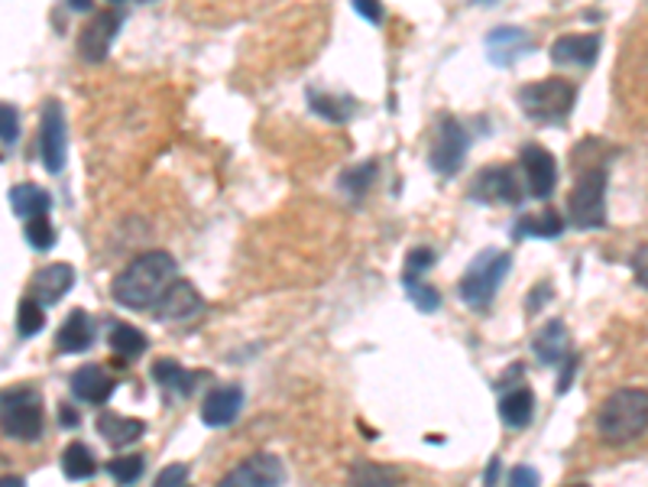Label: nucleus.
Instances as JSON below:
<instances>
[{
  "mask_svg": "<svg viewBox=\"0 0 648 487\" xmlns=\"http://www.w3.org/2000/svg\"><path fill=\"white\" fill-rule=\"evenodd\" d=\"M176 270L179 266L169 250H147L140 257H134L111 286L114 302L124 309H134V312L153 309L160 302V296L166 292V286L176 279Z\"/></svg>",
  "mask_w": 648,
  "mask_h": 487,
  "instance_id": "f257e3e1",
  "label": "nucleus"
},
{
  "mask_svg": "<svg viewBox=\"0 0 648 487\" xmlns=\"http://www.w3.org/2000/svg\"><path fill=\"white\" fill-rule=\"evenodd\" d=\"M648 433V390L623 387L597 410V436L607 446H630Z\"/></svg>",
  "mask_w": 648,
  "mask_h": 487,
  "instance_id": "f03ea898",
  "label": "nucleus"
},
{
  "mask_svg": "<svg viewBox=\"0 0 648 487\" xmlns=\"http://www.w3.org/2000/svg\"><path fill=\"white\" fill-rule=\"evenodd\" d=\"M509 266H512L509 250H499V247L480 250V253L470 260V266L463 270L460 283H457V292H460L463 305L473 309V312H486L490 302L496 299V292H499V286H503V279H506V273H509Z\"/></svg>",
  "mask_w": 648,
  "mask_h": 487,
  "instance_id": "7ed1b4c3",
  "label": "nucleus"
},
{
  "mask_svg": "<svg viewBox=\"0 0 648 487\" xmlns=\"http://www.w3.org/2000/svg\"><path fill=\"white\" fill-rule=\"evenodd\" d=\"M577 104V88L568 78H538L519 88V108L535 124H564Z\"/></svg>",
  "mask_w": 648,
  "mask_h": 487,
  "instance_id": "20e7f679",
  "label": "nucleus"
},
{
  "mask_svg": "<svg viewBox=\"0 0 648 487\" xmlns=\"http://www.w3.org/2000/svg\"><path fill=\"white\" fill-rule=\"evenodd\" d=\"M0 429L7 439L16 442H36L46 429V413H42V397L36 387H13L3 390L0 400Z\"/></svg>",
  "mask_w": 648,
  "mask_h": 487,
  "instance_id": "39448f33",
  "label": "nucleus"
},
{
  "mask_svg": "<svg viewBox=\"0 0 648 487\" xmlns=\"http://www.w3.org/2000/svg\"><path fill=\"white\" fill-rule=\"evenodd\" d=\"M607 166H590L581 173L571 199H568V215H571V225L581 228V232H597L607 225Z\"/></svg>",
  "mask_w": 648,
  "mask_h": 487,
  "instance_id": "423d86ee",
  "label": "nucleus"
},
{
  "mask_svg": "<svg viewBox=\"0 0 648 487\" xmlns=\"http://www.w3.org/2000/svg\"><path fill=\"white\" fill-rule=\"evenodd\" d=\"M467 150H470V130L457 121V117H441L434 124L432 150H429V163L437 176H454L463 160H467Z\"/></svg>",
  "mask_w": 648,
  "mask_h": 487,
  "instance_id": "0eeeda50",
  "label": "nucleus"
},
{
  "mask_svg": "<svg viewBox=\"0 0 648 487\" xmlns=\"http://www.w3.org/2000/svg\"><path fill=\"white\" fill-rule=\"evenodd\" d=\"M65 147H68V130H65V108L49 98L39 114V157L46 173H62L65 166Z\"/></svg>",
  "mask_w": 648,
  "mask_h": 487,
  "instance_id": "6e6552de",
  "label": "nucleus"
},
{
  "mask_svg": "<svg viewBox=\"0 0 648 487\" xmlns=\"http://www.w3.org/2000/svg\"><path fill=\"white\" fill-rule=\"evenodd\" d=\"M470 199L483 205H519L522 202V183L512 166H486L473 186Z\"/></svg>",
  "mask_w": 648,
  "mask_h": 487,
  "instance_id": "1a4fd4ad",
  "label": "nucleus"
},
{
  "mask_svg": "<svg viewBox=\"0 0 648 487\" xmlns=\"http://www.w3.org/2000/svg\"><path fill=\"white\" fill-rule=\"evenodd\" d=\"M522 173H525V189L532 199H551L555 186H558V163L555 157L542 147V143H525L519 153Z\"/></svg>",
  "mask_w": 648,
  "mask_h": 487,
  "instance_id": "9d476101",
  "label": "nucleus"
},
{
  "mask_svg": "<svg viewBox=\"0 0 648 487\" xmlns=\"http://www.w3.org/2000/svg\"><path fill=\"white\" fill-rule=\"evenodd\" d=\"M124 26V13L120 10H101L98 16H91V23L81 29L78 36V52L85 62H104L117 33Z\"/></svg>",
  "mask_w": 648,
  "mask_h": 487,
  "instance_id": "9b49d317",
  "label": "nucleus"
},
{
  "mask_svg": "<svg viewBox=\"0 0 648 487\" xmlns=\"http://www.w3.org/2000/svg\"><path fill=\"white\" fill-rule=\"evenodd\" d=\"M483 49H486V59L499 68H509L516 65L522 55H529L535 49L532 36L522 29V26H493L483 39Z\"/></svg>",
  "mask_w": 648,
  "mask_h": 487,
  "instance_id": "f8f14e48",
  "label": "nucleus"
},
{
  "mask_svg": "<svg viewBox=\"0 0 648 487\" xmlns=\"http://www.w3.org/2000/svg\"><path fill=\"white\" fill-rule=\"evenodd\" d=\"M202 309H205V302H202L199 289L189 279H173L166 286V292L160 296V302L153 305V315L160 322H186V319L199 315Z\"/></svg>",
  "mask_w": 648,
  "mask_h": 487,
  "instance_id": "ddd939ff",
  "label": "nucleus"
},
{
  "mask_svg": "<svg viewBox=\"0 0 648 487\" xmlns=\"http://www.w3.org/2000/svg\"><path fill=\"white\" fill-rule=\"evenodd\" d=\"M285 482V469H282V462L276 459V455H266V452H259V455H250L246 462H240L233 472H227L224 475V482L220 485L227 487H276Z\"/></svg>",
  "mask_w": 648,
  "mask_h": 487,
  "instance_id": "4468645a",
  "label": "nucleus"
},
{
  "mask_svg": "<svg viewBox=\"0 0 648 487\" xmlns=\"http://www.w3.org/2000/svg\"><path fill=\"white\" fill-rule=\"evenodd\" d=\"M600 55V36L597 33H577V36H561L551 46V62L558 68H590Z\"/></svg>",
  "mask_w": 648,
  "mask_h": 487,
  "instance_id": "2eb2a0df",
  "label": "nucleus"
},
{
  "mask_svg": "<svg viewBox=\"0 0 648 487\" xmlns=\"http://www.w3.org/2000/svg\"><path fill=\"white\" fill-rule=\"evenodd\" d=\"M68 387H72V397H75V400L91 403V407H101V403L111 400L117 380H114L101 364H85V367H78V371L72 374Z\"/></svg>",
  "mask_w": 648,
  "mask_h": 487,
  "instance_id": "dca6fc26",
  "label": "nucleus"
},
{
  "mask_svg": "<svg viewBox=\"0 0 648 487\" xmlns=\"http://www.w3.org/2000/svg\"><path fill=\"white\" fill-rule=\"evenodd\" d=\"M243 410V390L240 387H217L202 400V423L212 429H227Z\"/></svg>",
  "mask_w": 648,
  "mask_h": 487,
  "instance_id": "f3484780",
  "label": "nucleus"
},
{
  "mask_svg": "<svg viewBox=\"0 0 648 487\" xmlns=\"http://www.w3.org/2000/svg\"><path fill=\"white\" fill-rule=\"evenodd\" d=\"M532 351H535V358H538L542 364H558V367H561V361L571 354V338H568L564 322H558V319L545 322V325L535 332V338H532Z\"/></svg>",
  "mask_w": 648,
  "mask_h": 487,
  "instance_id": "a211bd4d",
  "label": "nucleus"
},
{
  "mask_svg": "<svg viewBox=\"0 0 648 487\" xmlns=\"http://www.w3.org/2000/svg\"><path fill=\"white\" fill-rule=\"evenodd\" d=\"M75 286V266L68 263H49L33 279V296L46 305H55L68 289Z\"/></svg>",
  "mask_w": 648,
  "mask_h": 487,
  "instance_id": "6ab92c4d",
  "label": "nucleus"
},
{
  "mask_svg": "<svg viewBox=\"0 0 648 487\" xmlns=\"http://www.w3.org/2000/svg\"><path fill=\"white\" fill-rule=\"evenodd\" d=\"M55 341H59V351H65V354H85L94 345V322H91V315L85 309H75L62 322Z\"/></svg>",
  "mask_w": 648,
  "mask_h": 487,
  "instance_id": "aec40b11",
  "label": "nucleus"
},
{
  "mask_svg": "<svg viewBox=\"0 0 648 487\" xmlns=\"http://www.w3.org/2000/svg\"><path fill=\"white\" fill-rule=\"evenodd\" d=\"M98 433L114 449H124V446H134L137 439H143L147 423L143 420H130V416H117V413H101L98 416Z\"/></svg>",
  "mask_w": 648,
  "mask_h": 487,
  "instance_id": "412c9836",
  "label": "nucleus"
},
{
  "mask_svg": "<svg viewBox=\"0 0 648 487\" xmlns=\"http://www.w3.org/2000/svg\"><path fill=\"white\" fill-rule=\"evenodd\" d=\"M10 209H13L16 218L29 222V218H36V215H49L52 199H49L46 189H39V186H33V183H20V186L10 189Z\"/></svg>",
  "mask_w": 648,
  "mask_h": 487,
  "instance_id": "4be33fe9",
  "label": "nucleus"
},
{
  "mask_svg": "<svg viewBox=\"0 0 648 487\" xmlns=\"http://www.w3.org/2000/svg\"><path fill=\"white\" fill-rule=\"evenodd\" d=\"M532 416H535V397L529 387H516L499 400V420L509 429H525L532 423Z\"/></svg>",
  "mask_w": 648,
  "mask_h": 487,
  "instance_id": "5701e85b",
  "label": "nucleus"
},
{
  "mask_svg": "<svg viewBox=\"0 0 648 487\" xmlns=\"http://www.w3.org/2000/svg\"><path fill=\"white\" fill-rule=\"evenodd\" d=\"M561 232H564V218L555 209H545L538 215L519 218L516 228H512V238L516 241H525V238H558Z\"/></svg>",
  "mask_w": 648,
  "mask_h": 487,
  "instance_id": "b1692460",
  "label": "nucleus"
},
{
  "mask_svg": "<svg viewBox=\"0 0 648 487\" xmlns=\"http://www.w3.org/2000/svg\"><path fill=\"white\" fill-rule=\"evenodd\" d=\"M153 380L163 387V390H169V394H176V397H189L192 390H195V374H189L179 361H169V358H163V361H156L153 364Z\"/></svg>",
  "mask_w": 648,
  "mask_h": 487,
  "instance_id": "393cba45",
  "label": "nucleus"
},
{
  "mask_svg": "<svg viewBox=\"0 0 648 487\" xmlns=\"http://www.w3.org/2000/svg\"><path fill=\"white\" fill-rule=\"evenodd\" d=\"M147 348H150V338H147L140 328H134L130 322H117V325L111 328V351H114L120 361H137Z\"/></svg>",
  "mask_w": 648,
  "mask_h": 487,
  "instance_id": "a878e982",
  "label": "nucleus"
},
{
  "mask_svg": "<svg viewBox=\"0 0 648 487\" xmlns=\"http://www.w3.org/2000/svg\"><path fill=\"white\" fill-rule=\"evenodd\" d=\"M62 475H65L68 482H85V478H94V475H98L94 452H91L85 442H72V446L62 452Z\"/></svg>",
  "mask_w": 648,
  "mask_h": 487,
  "instance_id": "bb28decb",
  "label": "nucleus"
},
{
  "mask_svg": "<svg viewBox=\"0 0 648 487\" xmlns=\"http://www.w3.org/2000/svg\"><path fill=\"white\" fill-rule=\"evenodd\" d=\"M403 289H406V296L416 302V309H419V312H437V309H441V292L422 279V273H419V270L403 266Z\"/></svg>",
  "mask_w": 648,
  "mask_h": 487,
  "instance_id": "cd10ccee",
  "label": "nucleus"
},
{
  "mask_svg": "<svg viewBox=\"0 0 648 487\" xmlns=\"http://www.w3.org/2000/svg\"><path fill=\"white\" fill-rule=\"evenodd\" d=\"M308 104L318 117L331 121V124H347L351 111H354V101L347 98H334V95H321L315 88H308Z\"/></svg>",
  "mask_w": 648,
  "mask_h": 487,
  "instance_id": "c85d7f7f",
  "label": "nucleus"
},
{
  "mask_svg": "<svg viewBox=\"0 0 648 487\" xmlns=\"http://www.w3.org/2000/svg\"><path fill=\"white\" fill-rule=\"evenodd\" d=\"M377 160H370V163H360V166H354V170H347L344 176H341V189L354 199V202H360L367 192H370V186H373V179H377Z\"/></svg>",
  "mask_w": 648,
  "mask_h": 487,
  "instance_id": "c756f323",
  "label": "nucleus"
},
{
  "mask_svg": "<svg viewBox=\"0 0 648 487\" xmlns=\"http://www.w3.org/2000/svg\"><path fill=\"white\" fill-rule=\"evenodd\" d=\"M42 305H46V302H39L36 296L20 299V309H16V332H20L23 338H33L36 332L46 328V312H42Z\"/></svg>",
  "mask_w": 648,
  "mask_h": 487,
  "instance_id": "7c9ffc66",
  "label": "nucleus"
},
{
  "mask_svg": "<svg viewBox=\"0 0 648 487\" xmlns=\"http://www.w3.org/2000/svg\"><path fill=\"white\" fill-rule=\"evenodd\" d=\"M147 472V459L143 455H120L107 465V475L117 482V485H137Z\"/></svg>",
  "mask_w": 648,
  "mask_h": 487,
  "instance_id": "2f4dec72",
  "label": "nucleus"
},
{
  "mask_svg": "<svg viewBox=\"0 0 648 487\" xmlns=\"http://www.w3.org/2000/svg\"><path fill=\"white\" fill-rule=\"evenodd\" d=\"M23 238L26 244L33 247V250H52L55 247V228L49 225V218L46 215H36V218H29L26 225H23Z\"/></svg>",
  "mask_w": 648,
  "mask_h": 487,
  "instance_id": "473e14b6",
  "label": "nucleus"
},
{
  "mask_svg": "<svg viewBox=\"0 0 648 487\" xmlns=\"http://www.w3.org/2000/svg\"><path fill=\"white\" fill-rule=\"evenodd\" d=\"M351 482L354 485H399V472L396 469H380V465H370V462H360L354 472H351Z\"/></svg>",
  "mask_w": 648,
  "mask_h": 487,
  "instance_id": "72a5a7b5",
  "label": "nucleus"
},
{
  "mask_svg": "<svg viewBox=\"0 0 648 487\" xmlns=\"http://www.w3.org/2000/svg\"><path fill=\"white\" fill-rule=\"evenodd\" d=\"M0 127H3V134H0L3 153H10L16 137H20V114H16V108L10 101H3V108H0Z\"/></svg>",
  "mask_w": 648,
  "mask_h": 487,
  "instance_id": "f704fd0d",
  "label": "nucleus"
},
{
  "mask_svg": "<svg viewBox=\"0 0 648 487\" xmlns=\"http://www.w3.org/2000/svg\"><path fill=\"white\" fill-rule=\"evenodd\" d=\"M189 482V469L186 465H169L156 475V487H179Z\"/></svg>",
  "mask_w": 648,
  "mask_h": 487,
  "instance_id": "c9c22d12",
  "label": "nucleus"
},
{
  "mask_svg": "<svg viewBox=\"0 0 648 487\" xmlns=\"http://www.w3.org/2000/svg\"><path fill=\"white\" fill-rule=\"evenodd\" d=\"M354 3V10L367 20V23H383V3L380 0H351Z\"/></svg>",
  "mask_w": 648,
  "mask_h": 487,
  "instance_id": "e433bc0d",
  "label": "nucleus"
},
{
  "mask_svg": "<svg viewBox=\"0 0 648 487\" xmlns=\"http://www.w3.org/2000/svg\"><path fill=\"white\" fill-rule=\"evenodd\" d=\"M633 276H636L639 286L648 289V244H639L636 253H633Z\"/></svg>",
  "mask_w": 648,
  "mask_h": 487,
  "instance_id": "4c0bfd02",
  "label": "nucleus"
},
{
  "mask_svg": "<svg viewBox=\"0 0 648 487\" xmlns=\"http://www.w3.org/2000/svg\"><path fill=\"white\" fill-rule=\"evenodd\" d=\"M542 478H538V472L535 469H529V465H519V469H512L509 472V485L516 487H529V485H538Z\"/></svg>",
  "mask_w": 648,
  "mask_h": 487,
  "instance_id": "58836bf2",
  "label": "nucleus"
},
{
  "mask_svg": "<svg viewBox=\"0 0 648 487\" xmlns=\"http://www.w3.org/2000/svg\"><path fill=\"white\" fill-rule=\"evenodd\" d=\"M574 371H577V354L571 351V354H568V358L561 361V384H558V394H568V390H571Z\"/></svg>",
  "mask_w": 648,
  "mask_h": 487,
  "instance_id": "ea45409f",
  "label": "nucleus"
},
{
  "mask_svg": "<svg viewBox=\"0 0 648 487\" xmlns=\"http://www.w3.org/2000/svg\"><path fill=\"white\" fill-rule=\"evenodd\" d=\"M59 423H62V426H68V429H75V426H78V413H75V407H72V403H62V407H59Z\"/></svg>",
  "mask_w": 648,
  "mask_h": 487,
  "instance_id": "a19ab883",
  "label": "nucleus"
},
{
  "mask_svg": "<svg viewBox=\"0 0 648 487\" xmlns=\"http://www.w3.org/2000/svg\"><path fill=\"white\" fill-rule=\"evenodd\" d=\"M551 292V286H538L535 292H529V312H538L545 302H542V296H548Z\"/></svg>",
  "mask_w": 648,
  "mask_h": 487,
  "instance_id": "79ce46f5",
  "label": "nucleus"
},
{
  "mask_svg": "<svg viewBox=\"0 0 648 487\" xmlns=\"http://www.w3.org/2000/svg\"><path fill=\"white\" fill-rule=\"evenodd\" d=\"M91 3H94V0H68V7H72V10H78V13L91 10Z\"/></svg>",
  "mask_w": 648,
  "mask_h": 487,
  "instance_id": "37998d69",
  "label": "nucleus"
},
{
  "mask_svg": "<svg viewBox=\"0 0 648 487\" xmlns=\"http://www.w3.org/2000/svg\"><path fill=\"white\" fill-rule=\"evenodd\" d=\"M496 472H499V462L493 459V465H490V472H486V485H493V482H496Z\"/></svg>",
  "mask_w": 648,
  "mask_h": 487,
  "instance_id": "c03bdc74",
  "label": "nucleus"
},
{
  "mask_svg": "<svg viewBox=\"0 0 648 487\" xmlns=\"http://www.w3.org/2000/svg\"><path fill=\"white\" fill-rule=\"evenodd\" d=\"M13 485H23V478H10V475H3V487H13Z\"/></svg>",
  "mask_w": 648,
  "mask_h": 487,
  "instance_id": "a18cd8bd",
  "label": "nucleus"
},
{
  "mask_svg": "<svg viewBox=\"0 0 648 487\" xmlns=\"http://www.w3.org/2000/svg\"><path fill=\"white\" fill-rule=\"evenodd\" d=\"M140 3H156V0H140Z\"/></svg>",
  "mask_w": 648,
  "mask_h": 487,
  "instance_id": "49530a36",
  "label": "nucleus"
},
{
  "mask_svg": "<svg viewBox=\"0 0 648 487\" xmlns=\"http://www.w3.org/2000/svg\"><path fill=\"white\" fill-rule=\"evenodd\" d=\"M117 3H120V0H117Z\"/></svg>",
  "mask_w": 648,
  "mask_h": 487,
  "instance_id": "de8ad7c7",
  "label": "nucleus"
}]
</instances>
